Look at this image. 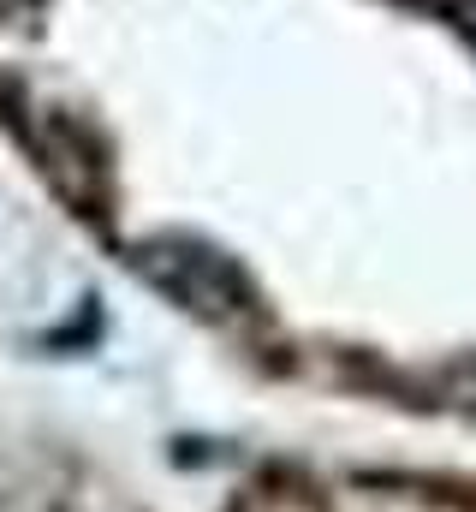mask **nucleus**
Returning a JSON list of instances; mask_svg holds the SVG:
<instances>
[{
	"mask_svg": "<svg viewBox=\"0 0 476 512\" xmlns=\"http://www.w3.org/2000/svg\"><path fill=\"white\" fill-rule=\"evenodd\" d=\"M143 274L185 310L209 316V322H227L250 304V280L233 256L209 251V245H191V239H161L143 251Z\"/></svg>",
	"mask_w": 476,
	"mask_h": 512,
	"instance_id": "nucleus-1",
	"label": "nucleus"
},
{
	"mask_svg": "<svg viewBox=\"0 0 476 512\" xmlns=\"http://www.w3.org/2000/svg\"><path fill=\"white\" fill-rule=\"evenodd\" d=\"M18 6H24V0H0V18H6V12H18Z\"/></svg>",
	"mask_w": 476,
	"mask_h": 512,
	"instance_id": "nucleus-2",
	"label": "nucleus"
}]
</instances>
